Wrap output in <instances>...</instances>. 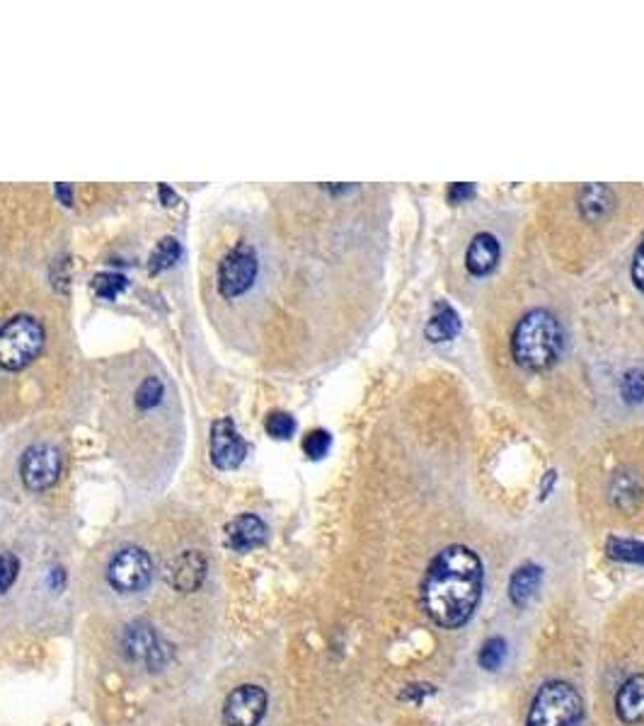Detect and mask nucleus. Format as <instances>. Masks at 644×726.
<instances>
[{
    "label": "nucleus",
    "instance_id": "nucleus-1",
    "mask_svg": "<svg viewBox=\"0 0 644 726\" xmlns=\"http://www.w3.org/2000/svg\"><path fill=\"white\" fill-rule=\"evenodd\" d=\"M483 593V562L470 547L451 545L436 555L421 583L429 618L446 629L466 625Z\"/></svg>",
    "mask_w": 644,
    "mask_h": 726
},
{
    "label": "nucleus",
    "instance_id": "nucleus-2",
    "mask_svg": "<svg viewBox=\"0 0 644 726\" xmlns=\"http://www.w3.org/2000/svg\"><path fill=\"white\" fill-rule=\"evenodd\" d=\"M514 359L526 371H546L560 359L562 327L547 310H530L521 317L511 340Z\"/></svg>",
    "mask_w": 644,
    "mask_h": 726
},
{
    "label": "nucleus",
    "instance_id": "nucleus-3",
    "mask_svg": "<svg viewBox=\"0 0 644 726\" xmlns=\"http://www.w3.org/2000/svg\"><path fill=\"white\" fill-rule=\"evenodd\" d=\"M584 699L569 683H546L538 691L526 726H582Z\"/></svg>",
    "mask_w": 644,
    "mask_h": 726
},
{
    "label": "nucleus",
    "instance_id": "nucleus-4",
    "mask_svg": "<svg viewBox=\"0 0 644 726\" xmlns=\"http://www.w3.org/2000/svg\"><path fill=\"white\" fill-rule=\"evenodd\" d=\"M44 347V327L32 315H15L0 327V368L22 371Z\"/></svg>",
    "mask_w": 644,
    "mask_h": 726
},
{
    "label": "nucleus",
    "instance_id": "nucleus-5",
    "mask_svg": "<svg viewBox=\"0 0 644 726\" xmlns=\"http://www.w3.org/2000/svg\"><path fill=\"white\" fill-rule=\"evenodd\" d=\"M107 579L122 593L144 591L153 579V559L141 547H126L112 557Z\"/></svg>",
    "mask_w": 644,
    "mask_h": 726
},
{
    "label": "nucleus",
    "instance_id": "nucleus-6",
    "mask_svg": "<svg viewBox=\"0 0 644 726\" xmlns=\"http://www.w3.org/2000/svg\"><path fill=\"white\" fill-rule=\"evenodd\" d=\"M260 271V262L257 254L250 247H235L233 252H228L218 267V291L221 296L233 301V298L247 293L257 278Z\"/></svg>",
    "mask_w": 644,
    "mask_h": 726
},
{
    "label": "nucleus",
    "instance_id": "nucleus-7",
    "mask_svg": "<svg viewBox=\"0 0 644 726\" xmlns=\"http://www.w3.org/2000/svg\"><path fill=\"white\" fill-rule=\"evenodd\" d=\"M61 475V453L49 443L29 446L20 463V477L29 492H44L59 482Z\"/></svg>",
    "mask_w": 644,
    "mask_h": 726
},
{
    "label": "nucleus",
    "instance_id": "nucleus-8",
    "mask_svg": "<svg viewBox=\"0 0 644 726\" xmlns=\"http://www.w3.org/2000/svg\"><path fill=\"white\" fill-rule=\"evenodd\" d=\"M269 698L260 685H238L224 705L225 726H257L267 714Z\"/></svg>",
    "mask_w": 644,
    "mask_h": 726
},
{
    "label": "nucleus",
    "instance_id": "nucleus-9",
    "mask_svg": "<svg viewBox=\"0 0 644 726\" xmlns=\"http://www.w3.org/2000/svg\"><path fill=\"white\" fill-rule=\"evenodd\" d=\"M208 449H211V460H214V465L218 470H235L247 457V443L238 433L231 417L216 419L214 426H211Z\"/></svg>",
    "mask_w": 644,
    "mask_h": 726
},
{
    "label": "nucleus",
    "instance_id": "nucleus-10",
    "mask_svg": "<svg viewBox=\"0 0 644 726\" xmlns=\"http://www.w3.org/2000/svg\"><path fill=\"white\" fill-rule=\"evenodd\" d=\"M124 649L131 661H141L148 668H161L165 664V646H162L161 636L155 635V629L148 622H134L129 625L124 632Z\"/></svg>",
    "mask_w": 644,
    "mask_h": 726
},
{
    "label": "nucleus",
    "instance_id": "nucleus-11",
    "mask_svg": "<svg viewBox=\"0 0 644 726\" xmlns=\"http://www.w3.org/2000/svg\"><path fill=\"white\" fill-rule=\"evenodd\" d=\"M208 572V562L199 550H185L168 562V583L179 593H192L201 589Z\"/></svg>",
    "mask_w": 644,
    "mask_h": 726
},
{
    "label": "nucleus",
    "instance_id": "nucleus-12",
    "mask_svg": "<svg viewBox=\"0 0 644 726\" xmlns=\"http://www.w3.org/2000/svg\"><path fill=\"white\" fill-rule=\"evenodd\" d=\"M225 538H228V545L233 547L235 552H250L255 547L264 545L267 526L255 513H240L225 526Z\"/></svg>",
    "mask_w": 644,
    "mask_h": 726
},
{
    "label": "nucleus",
    "instance_id": "nucleus-13",
    "mask_svg": "<svg viewBox=\"0 0 644 726\" xmlns=\"http://www.w3.org/2000/svg\"><path fill=\"white\" fill-rule=\"evenodd\" d=\"M616 714L623 724L644 722V673L632 675L616 695Z\"/></svg>",
    "mask_w": 644,
    "mask_h": 726
},
{
    "label": "nucleus",
    "instance_id": "nucleus-14",
    "mask_svg": "<svg viewBox=\"0 0 644 726\" xmlns=\"http://www.w3.org/2000/svg\"><path fill=\"white\" fill-rule=\"evenodd\" d=\"M497 262H499V242H497V238L490 233L475 235L466 254L467 271L475 274V277H484L497 267Z\"/></svg>",
    "mask_w": 644,
    "mask_h": 726
},
{
    "label": "nucleus",
    "instance_id": "nucleus-15",
    "mask_svg": "<svg viewBox=\"0 0 644 726\" xmlns=\"http://www.w3.org/2000/svg\"><path fill=\"white\" fill-rule=\"evenodd\" d=\"M540 582H543L540 566L526 565L521 566V569H516L509 582V596L511 601H514V605L523 608V605H528V603L533 601V596H536L538 589H540Z\"/></svg>",
    "mask_w": 644,
    "mask_h": 726
},
{
    "label": "nucleus",
    "instance_id": "nucleus-16",
    "mask_svg": "<svg viewBox=\"0 0 644 726\" xmlns=\"http://www.w3.org/2000/svg\"><path fill=\"white\" fill-rule=\"evenodd\" d=\"M460 332V317L446 303L436 305V313L431 315L429 324H427V337L429 341H448Z\"/></svg>",
    "mask_w": 644,
    "mask_h": 726
},
{
    "label": "nucleus",
    "instance_id": "nucleus-17",
    "mask_svg": "<svg viewBox=\"0 0 644 726\" xmlns=\"http://www.w3.org/2000/svg\"><path fill=\"white\" fill-rule=\"evenodd\" d=\"M613 207V194L609 187L603 184H591L582 189V199H579V208H582L584 218L599 221L601 215H606Z\"/></svg>",
    "mask_w": 644,
    "mask_h": 726
},
{
    "label": "nucleus",
    "instance_id": "nucleus-18",
    "mask_svg": "<svg viewBox=\"0 0 644 726\" xmlns=\"http://www.w3.org/2000/svg\"><path fill=\"white\" fill-rule=\"evenodd\" d=\"M606 552H609L610 559H617V562L644 565V543H637V540L610 538L606 543Z\"/></svg>",
    "mask_w": 644,
    "mask_h": 726
},
{
    "label": "nucleus",
    "instance_id": "nucleus-19",
    "mask_svg": "<svg viewBox=\"0 0 644 726\" xmlns=\"http://www.w3.org/2000/svg\"><path fill=\"white\" fill-rule=\"evenodd\" d=\"M179 254H182L179 242L175 240V238H162V240L158 242V247H155L151 254V271L153 274H158V271L168 269V267H172V264L179 260Z\"/></svg>",
    "mask_w": 644,
    "mask_h": 726
},
{
    "label": "nucleus",
    "instance_id": "nucleus-20",
    "mask_svg": "<svg viewBox=\"0 0 644 726\" xmlns=\"http://www.w3.org/2000/svg\"><path fill=\"white\" fill-rule=\"evenodd\" d=\"M126 288V278L122 274H114V271H102L98 277L92 278V291L98 293L99 298L105 301H114L119 298V293Z\"/></svg>",
    "mask_w": 644,
    "mask_h": 726
},
{
    "label": "nucleus",
    "instance_id": "nucleus-21",
    "mask_svg": "<svg viewBox=\"0 0 644 726\" xmlns=\"http://www.w3.org/2000/svg\"><path fill=\"white\" fill-rule=\"evenodd\" d=\"M504 659H507V642L501 636L490 639L480 652V666L487 668V671H497L504 664Z\"/></svg>",
    "mask_w": 644,
    "mask_h": 726
},
{
    "label": "nucleus",
    "instance_id": "nucleus-22",
    "mask_svg": "<svg viewBox=\"0 0 644 726\" xmlns=\"http://www.w3.org/2000/svg\"><path fill=\"white\" fill-rule=\"evenodd\" d=\"M264 426H267L269 436H274V439H279V441L291 439V436H294V431H295L294 417H291V414H287V412H271L267 417Z\"/></svg>",
    "mask_w": 644,
    "mask_h": 726
},
{
    "label": "nucleus",
    "instance_id": "nucleus-23",
    "mask_svg": "<svg viewBox=\"0 0 644 726\" xmlns=\"http://www.w3.org/2000/svg\"><path fill=\"white\" fill-rule=\"evenodd\" d=\"M330 446H332V436L325 429L310 431V433H308V436L303 439L305 456L313 457V460H320V457L327 456Z\"/></svg>",
    "mask_w": 644,
    "mask_h": 726
},
{
    "label": "nucleus",
    "instance_id": "nucleus-24",
    "mask_svg": "<svg viewBox=\"0 0 644 726\" xmlns=\"http://www.w3.org/2000/svg\"><path fill=\"white\" fill-rule=\"evenodd\" d=\"M20 559L12 552H0V596L8 593L12 583L18 582Z\"/></svg>",
    "mask_w": 644,
    "mask_h": 726
},
{
    "label": "nucleus",
    "instance_id": "nucleus-25",
    "mask_svg": "<svg viewBox=\"0 0 644 726\" xmlns=\"http://www.w3.org/2000/svg\"><path fill=\"white\" fill-rule=\"evenodd\" d=\"M620 393L625 397L627 402H642L644 400V373L642 371H630L623 376V386H620Z\"/></svg>",
    "mask_w": 644,
    "mask_h": 726
},
{
    "label": "nucleus",
    "instance_id": "nucleus-26",
    "mask_svg": "<svg viewBox=\"0 0 644 726\" xmlns=\"http://www.w3.org/2000/svg\"><path fill=\"white\" fill-rule=\"evenodd\" d=\"M161 397H162L161 380H158V378H145V383L138 387V393H136V404H138L141 410H151V407H155V404L161 402Z\"/></svg>",
    "mask_w": 644,
    "mask_h": 726
},
{
    "label": "nucleus",
    "instance_id": "nucleus-27",
    "mask_svg": "<svg viewBox=\"0 0 644 726\" xmlns=\"http://www.w3.org/2000/svg\"><path fill=\"white\" fill-rule=\"evenodd\" d=\"M632 281H635V286L644 293V242L637 247L635 260H632Z\"/></svg>",
    "mask_w": 644,
    "mask_h": 726
},
{
    "label": "nucleus",
    "instance_id": "nucleus-28",
    "mask_svg": "<svg viewBox=\"0 0 644 726\" xmlns=\"http://www.w3.org/2000/svg\"><path fill=\"white\" fill-rule=\"evenodd\" d=\"M473 184H466V182H458V184H453V187L448 189V199L453 201V204H460V201H466V199L473 197Z\"/></svg>",
    "mask_w": 644,
    "mask_h": 726
},
{
    "label": "nucleus",
    "instance_id": "nucleus-29",
    "mask_svg": "<svg viewBox=\"0 0 644 726\" xmlns=\"http://www.w3.org/2000/svg\"><path fill=\"white\" fill-rule=\"evenodd\" d=\"M429 692H434V688L431 685H410V688H404V692L400 695L403 699H414V702H421V698H427Z\"/></svg>",
    "mask_w": 644,
    "mask_h": 726
},
{
    "label": "nucleus",
    "instance_id": "nucleus-30",
    "mask_svg": "<svg viewBox=\"0 0 644 726\" xmlns=\"http://www.w3.org/2000/svg\"><path fill=\"white\" fill-rule=\"evenodd\" d=\"M56 197L61 199L66 207H71V187L68 184H56Z\"/></svg>",
    "mask_w": 644,
    "mask_h": 726
}]
</instances>
